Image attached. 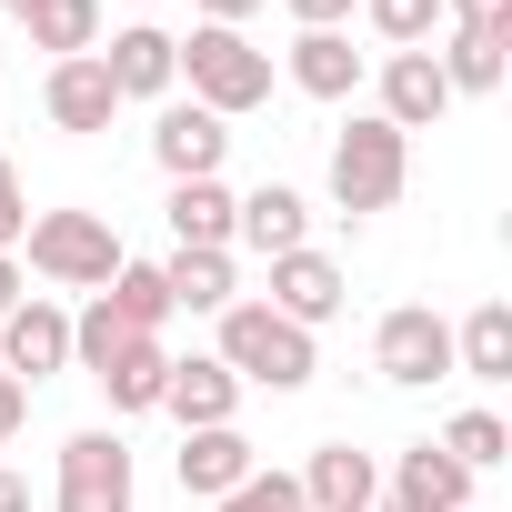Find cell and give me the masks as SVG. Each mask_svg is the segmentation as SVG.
I'll return each mask as SVG.
<instances>
[{
	"label": "cell",
	"instance_id": "1",
	"mask_svg": "<svg viewBox=\"0 0 512 512\" xmlns=\"http://www.w3.org/2000/svg\"><path fill=\"white\" fill-rule=\"evenodd\" d=\"M241 392H302L312 372H322V352H312V332L302 322H282L272 302H231L221 312V352H211Z\"/></svg>",
	"mask_w": 512,
	"mask_h": 512
},
{
	"label": "cell",
	"instance_id": "2",
	"mask_svg": "<svg viewBox=\"0 0 512 512\" xmlns=\"http://www.w3.org/2000/svg\"><path fill=\"white\" fill-rule=\"evenodd\" d=\"M171 71L191 81L211 121H241L272 101V51H251V31H221V21H191V41H171Z\"/></svg>",
	"mask_w": 512,
	"mask_h": 512
},
{
	"label": "cell",
	"instance_id": "3",
	"mask_svg": "<svg viewBox=\"0 0 512 512\" xmlns=\"http://www.w3.org/2000/svg\"><path fill=\"white\" fill-rule=\"evenodd\" d=\"M31 272L41 282H61V292H101L131 251H121V231H111V211H31Z\"/></svg>",
	"mask_w": 512,
	"mask_h": 512
},
{
	"label": "cell",
	"instance_id": "4",
	"mask_svg": "<svg viewBox=\"0 0 512 512\" xmlns=\"http://www.w3.org/2000/svg\"><path fill=\"white\" fill-rule=\"evenodd\" d=\"M412 181V141L382 121V111H352V131L332 141V201L362 221V211H392Z\"/></svg>",
	"mask_w": 512,
	"mask_h": 512
},
{
	"label": "cell",
	"instance_id": "5",
	"mask_svg": "<svg viewBox=\"0 0 512 512\" xmlns=\"http://www.w3.org/2000/svg\"><path fill=\"white\" fill-rule=\"evenodd\" d=\"M372 372L402 382V392H432V382L452 372V322H442L432 302H392L382 332H372Z\"/></svg>",
	"mask_w": 512,
	"mask_h": 512
},
{
	"label": "cell",
	"instance_id": "6",
	"mask_svg": "<svg viewBox=\"0 0 512 512\" xmlns=\"http://www.w3.org/2000/svg\"><path fill=\"white\" fill-rule=\"evenodd\" d=\"M131 442L121 432H71L61 442V492H51V512H131Z\"/></svg>",
	"mask_w": 512,
	"mask_h": 512
},
{
	"label": "cell",
	"instance_id": "7",
	"mask_svg": "<svg viewBox=\"0 0 512 512\" xmlns=\"http://www.w3.org/2000/svg\"><path fill=\"white\" fill-rule=\"evenodd\" d=\"M0 372H11L21 392L51 382V372H71V312L61 302H11V312H0Z\"/></svg>",
	"mask_w": 512,
	"mask_h": 512
},
{
	"label": "cell",
	"instance_id": "8",
	"mask_svg": "<svg viewBox=\"0 0 512 512\" xmlns=\"http://www.w3.org/2000/svg\"><path fill=\"white\" fill-rule=\"evenodd\" d=\"M342 302H352V272L332 262V251H312V241H302V251H282V262H272V312H282V322L322 332Z\"/></svg>",
	"mask_w": 512,
	"mask_h": 512
},
{
	"label": "cell",
	"instance_id": "9",
	"mask_svg": "<svg viewBox=\"0 0 512 512\" xmlns=\"http://www.w3.org/2000/svg\"><path fill=\"white\" fill-rule=\"evenodd\" d=\"M41 111H51V131H71V141L111 131V121H121V91H111L101 51H81V61H51V81H41Z\"/></svg>",
	"mask_w": 512,
	"mask_h": 512
},
{
	"label": "cell",
	"instance_id": "10",
	"mask_svg": "<svg viewBox=\"0 0 512 512\" xmlns=\"http://www.w3.org/2000/svg\"><path fill=\"white\" fill-rule=\"evenodd\" d=\"M181 492L191 502H221V492H241L251 472H262V452H251V432L241 422H211V432H181Z\"/></svg>",
	"mask_w": 512,
	"mask_h": 512
},
{
	"label": "cell",
	"instance_id": "11",
	"mask_svg": "<svg viewBox=\"0 0 512 512\" xmlns=\"http://www.w3.org/2000/svg\"><path fill=\"white\" fill-rule=\"evenodd\" d=\"M221 151H231V121H211L201 101H171V111L151 121V161H161L171 181H221Z\"/></svg>",
	"mask_w": 512,
	"mask_h": 512
},
{
	"label": "cell",
	"instance_id": "12",
	"mask_svg": "<svg viewBox=\"0 0 512 512\" xmlns=\"http://www.w3.org/2000/svg\"><path fill=\"white\" fill-rule=\"evenodd\" d=\"M231 241H241V251H262V262H282V251H302V241H312V201H302L292 181L241 191V201H231Z\"/></svg>",
	"mask_w": 512,
	"mask_h": 512
},
{
	"label": "cell",
	"instance_id": "13",
	"mask_svg": "<svg viewBox=\"0 0 512 512\" xmlns=\"http://www.w3.org/2000/svg\"><path fill=\"white\" fill-rule=\"evenodd\" d=\"M372 111H382L402 141H412V131H432V121L452 111V81H442V61H432V51H392V61H382V101H372Z\"/></svg>",
	"mask_w": 512,
	"mask_h": 512
},
{
	"label": "cell",
	"instance_id": "14",
	"mask_svg": "<svg viewBox=\"0 0 512 512\" xmlns=\"http://www.w3.org/2000/svg\"><path fill=\"white\" fill-rule=\"evenodd\" d=\"M161 412L181 422V432H211V422H241V382L211 362V352H171V382H161Z\"/></svg>",
	"mask_w": 512,
	"mask_h": 512
},
{
	"label": "cell",
	"instance_id": "15",
	"mask_svg": "<svg viewBox=\"0 0 512 512\" xmlns=\"http://www.w3.org/2000/svg\"><path fill=\"white\" fill-rule=\"evenodd\" d=\"M292 482H302V502H312V512H372V502H382V462H372V452H352V442H322Z\"/></svg>",
	"mask_w": 512,
	"mask_h": 512
},
{
	"label": "cell",
	"instance_id": "16",
	"mask_svg": "<svg viewBox=\"0 0 512 512\" xmlns=\"http://www.w3.org/2000/svg\"><path fill=\"white\" fill-rule=\"evenodd\" d=\"M101 71H111V91L121 101H161L181 71H171V31H151V21H131V31H111V51H101Z\"/></svg>",
	"mask_w": 512,
	"mask_h": 512
},
{
	"label": "cell",
	"instance_id": "17",
	"mask_svg": "<svg viewBox=\"0 0 512 512\" xmlns=\"http://www.w3.org/2000/svg\"><path fill=\"white\" fill-rule=\"evenodd\" d=\"M392 492H402L412 512H472V472H462L442 442H412V452L392 462Z\"/></svg>",
	"mask_w": 512,
	"mask_h": 512
},
{
	"label": "cell",
	"instance_id": "18",
	"mask_svg": "<svg viewBox=\"0 0 512 512\" xmlns=\"http://www.w3.org/2000/svg\"><path fill=\"white\" fill-rule=\"evenodd\" d=\"M292 91H312V101H352V91H362V51H352V31H302V41H292Z\"/></svg>",
	"mask_w": 512,
	"mask_h": 512
},
{
	"label": "cell",
	"instance_id": "19",
	"mask_svg": "<svg viewBox=\"0 0 512 512\" xmlns=\"http://www.w3.org/2000/svg\"><path fill=\"white\" fill-rule=\"evenodd\" d=\"M452 372L512 382V302H472V312L452 322Z\"/></svg>",
	"mask_w": 512,
	"mask_h": 512
},
{
	"label": "cell",
	"instance_id": "20",
	"mask_svg": "<svg viewBox=\"0 0 512 512\" xmlns=\"http://www.w3.org/2000/svg\"><path fill=\"white\" fill-rule=\"evenodd\" d=\"M91 382H101V402H111V412H161L171 342H161V332H141V342H121V362H111V372H91Z\"/></svg>",
	"mask_w": 512,
	"mask_h": 512
},
{
	"label": "cell",
	"instance_id": "21",
	"mask_svg": "<svg viewBox=\"0 0 512 512\" xmlns=\"http://www.w3.org/2000/svg\"><path fill=\"white\" fill-rule=\"evenodd\" d=\"M231 181H171V241L181 251H231Z\"/></svg>",
	"mask_w": 512,
	"mask_h": 512
},
{
	"label": "cell",
	"instance_id": "22",
	"mask_svg": "<svg viewBox=\"0 0 512 512\" xmlns=\"http://www.w3.org/2000/svg\"><path fill=\"white\" fill-rule=\"evenodd\" d=\"M161 292H171V312H231L241 292H231V251H171L161 262Z\"/></svg>",
	"mask_w": 512,
	"mask_h": 512
},
{
	"label": "cell",
	"instance_id": "23",
	"mask_svg": "<svg viewBox=\"0 0 512 512\" xmlns=\"http://www.w3.org/2000/svg\"><path fill=\"white\" fill-rule=\"evenodd\" d=\"M502 51H512V31H452V41H442L432 61H442L452 101H462V91L482 101V91H502Z\"/></svg>",
	"mask_w": 512,
	"mask_h": 512
},
{
	"label": "cell",
	"instance_id": "24",
	"mask_svg": "<svg viewBox=\"0 0 512 512\" xmlns=\"http://www.w3.org/2000/svg\"><path fill=\"white\" fill-rule=\"evenodd\" d=\"M21 31H31V51H51V61H81V51H101V0H41V11H31Z\"/></svg>",
	"mask_w": 512,
	"mask_h": 512
},
{
	"label": "cell",
	"instance_id": "25",
	"mask_svg": "<svg viewBox=\"0 0 512 512\" xmlns=\"http://www.w3.org/2000/svg\"><path fill=\"white\" fill-rule=\"evenodd\" d=\"M101 302L131 322V332H161L171 322V292H161V262H121L111 282H101Z\"/></svg>",
	"mask_w": 512,
	"mask_h": 512
},
{
	"label": "cell",
	"instance_id": "26",
	"mask_svg": "<svg viewBox=\"0 0 512 512\" xmlns=\"http://www.w3.org/2000/svg\"><path fill=\"white\" fill-rule=\"evenodd\" d=\"M442 452H452L462 472H502V462H512V432H502V412H452V422H442Z\"/></svg>",
	"mask_w": 512,
	"mask_h": 512
},
{
	"label": "cell",
	"instance_id": "27",
	"mask_svg": "<svg viewBox=\"0 0 512 512\" xmlns=\"http://www.w3.org/2000/svg\"><path fill=\"white\" fill-rule=\"evenodd\" d=\"M121 342H141V332L91 292V312H71V362H81V372H111V362H121Z\"/></svg>",
	"mask_w": 512,
	"mask_h": 512
},
{
	"label": "cell",
	"instance_id": "28",
	"mask_svg": "<svg viewBox=\"0 0 512 512\" xmlns=\"http://www.w3.org/2000/svg\"><path fill=\"white\" fill-rule=\"evenodd\" d=\"M362 21H372L392 51H432V31H442V0H362Z\"/></svg>",
	"mask_w": 512,
	"mask_h": 512
},
{
	"label": "cell",
	"instance_id": "29",
	"mask_svg": "<svg viewBox=\"0 0 512 512\" xmlns=\"http://www.w3.org/2000/svg\"><path fill=\"white\" fill-rule=\"evenodd\" d=\"M211 512H312V502H302V482H292V472H251V482H241V492H221Z\"/></svg>",
	"mask_w": 512,
	"mask_h": 512
},
{
	"label": "cell",
	"instance_id": "30",
	"mask_svg": "<svg viewBox=\"0 0 512 512\" xmlns=\"http://www.w3.org/2000/svg\"><path fill=\"white\" fill-rule=\"evenodd\" d=\"M21 231H31V191H21L11 151H0V251H21Z\"/></svg>",
	"mask_w": 512,
	"mask_h": 512
},
{
	"label": "cell",
	"instance_id": "31",
	"mask_svg": "<svg viewBox=\"0 0 512 512\" xmlns=\"http://www.w3.org/2000/svg\"><path fill=\"white\" fill-rule=\"evenodd\" d=\"M452 31H512V0H442Z\"/></svg>",
	"mask_w": 512,
	"mask_h": 512
},
{
	"label": "cell",
	"instance_id": "32",
	"mask_svg": "<svg viewBox=\"0 0 512 512\" xmlns=\"http://www.w3.org/2000/svg\"><path fill=\"white\" fill-rule=\"evenodd\" d=\"M282 11H292L302 31H342V21H352V0H282Z\"/></svg>",
	"mask_w": 512,
	"mask_h": 512
},
{
	"label": "cell",
	"instance_id": "33",
	"mask_svg": "<svg viewBox=\"0 0 512 512\" xmlns=\"http://www.w3.org/2000/svg\"><path fill=\"white\" fill-rule=\"evenodd\" d=\"M21 412H31V392H21L11 372H0V452H11V432H21Z\"/></svg>",
	"mask_w": 512,
	"mask_h": 512
},
{
	"label": "cell",
	"instance_id": "34",
	"mask_svg": "<svg viewBox=\"0 0 512 512\" xmlns=\"http://www.w3.org/2000/svg\"><path fill=\"white\" fill-rule=\"evenodd\" d=\"M191 11H201V21H221V31H241L251 11H262V0H191Z\"/></svg>",
	"mask_w": 512,
	"mask_h": 512
},
{
	"label": "cell",
	"instance_id": "35",
	"mask_svg": "<svg viewBox=\"0 0 512 512\" xmlns=\"http://www.w3.org/2000/svg\"><path fill=\"white\" fill-rule=\"evenodd\" d=\"M11 302H31V292H21V251H0V312Z\"/></svg>",
	"mask_w": 512,
	"mask_h": 512
},
{
	"label": "cell",
	"instance_id": "36",
	"mask_svg": "<svg viewBox=\"0 0 512 512\" xmlns=\"http://www.w3.org/2000/svg\"><path fill=\"white\" fill-rule=\"evenodd\" d=\"M0 512H31V482L21 472H0Z\"/></svg>",
	"mask_w": 512,
	"mask_h": 512
},
{
	"label": "cell",
	"instance_id": "37",
	"mask_svg": "<svg viewBox=\"0 0 512 512\" xmlns=\"http://www.w3.org/2000/svg\"><path fill=\"white\" fill-rule=\"evenodd\" d=\"M0 11H11V21H31V11H41V0H0Z\"/></svg>",
	"mask_w": 512,
	"mask_h": 512
}]
</instances>
